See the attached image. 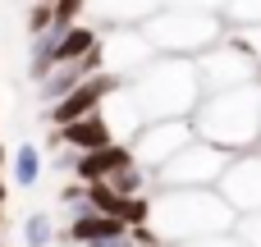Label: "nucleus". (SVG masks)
<instances>
[{
    "label": "nucleus",
    "mask_w": 261,
    "mask_h": 247,
    "mask_svg": "<svg viewBox=\"0 0 261 247\" xmlns=\"http://www.w3.org/2000/svg\"><path fill=\"white\" fill-rule=\"evenodd\" d=\"M193 69H197V87L202 92H225V87H243V83H261V64L234 46L229 37H220L216 46L197 50L193 55Z\"/></svg>",
    "instance_id": "39448f33"
},
{
    "label": "nucleus",
    "mask_w": 261,
    "mask_h": 247,
    "mask_svg": "<svg viewBox=\"0 0 261 247\" xmlns=\"http://www.w3.org/2000/svg\"><path fill=\"white\" fill-rule=\"evenodd\" d=\"M23 243L28 247H46L50 243V215H28V225H23Z\"/></svg>",
    "instance_id": "aec40b11"
},
{
    "label": "nucleus",
    "mask_w": 261,
    "mask_h": 247,
    "mask_svg": "<svg viewBox=\"0 0 261 247\" xmlns=\"http://www.w3.org/2000/svg\"><path fill=\"white\" fill-rule=\"evenodd\" d=\"M0 170H5V147H0Z\"/></svg>",
    "instance_id": "b1692460"
},
{
    "label": "nucleus",
    "mask_w": 261,
    "mask_h": 247,
    "mask_svg": "<svg viewBox=\"0 0 261 247\" xmlns=\"http://www.w3.org/2000/svg\"><path fill=\"white\" fill-rule=\"evenodd\" d=\"M234 238L243 247H261V211H248V215H234Z\"/></svg>",
    "instance_id": "a211bd4d"
},
{
    "label": "nucleus",
    "mask_w": 261,
    "mask_h": 247,
    "mask_svg": "<svg viewBox=\"0 0 261 247\" xmlns=\"http://www.w3.org/2000/svg\"><path fill=\"white\" fill-rule=\"evenodd\" d=\"M174 247H243L234 234H211V238H193V243H174Z\"/></svg>",
    "instance_id": "4be33fe9"
},
{
    "label": "nucleus",
    "mask_w": 261,
    "mask_h": 247,
    "mask_svg": "<svg viewBox=\"0 0 261 247\" xmlns=\"http://www.w3.org/2000/svg\"><path fill=\"white\" fill-rule=\"evenodd\" d=\"M193 138H197V133H193L188 119H147V124L128 138V151H133V160L151 174V170H161L170 156H179Z\"/></svg>",
    "instance_id": "0eeeda50"
},
{
    "label": "nucleus",
    "mask_w": 261,
    "mask_h": 247,
    "mask_svg": "<svg viewBox=\"0 0 261 247\" xmlns=\"http://www.w3.org/2000/svg\"><path fill=\"white\" fill-rule=\"evenodd\" d=\"M142 229L156 238V247H174L211 238V234H229L234 211L216 188H161L156 197H147Z\"/></svg>",
    "instance_id": "f257e3e1"
},
{
    "label": "nucleus",
    "mask_w": 261,
    "mask_h": 247,
    "mask_svg": "<svg viewBox=\"0 0 261 247\" xmlns=\"http://www.w3.org/2000/svg\"><path fill=\"white\" fill-rule=\"evenodd\" d=\"M119 87V78H110V73H92V78H83L78 87H69L60 101H50V115H46V124H69V119H83V115H92V110H101V101L110 96Z\"/></svg>",
    "instance_id": "9d476101"
},
{
    "label": "nucleus",
    "mask_w": 261,
    "mask_h": 247,
    "mask_svg": "<svg viewBox=\"0 0 261 247\" xmlns=\"http://www.w3.org/2000/svg\"><path fill=\"white\" fill-rule=\"evenodd\" d=\"M225 37H229L234 46H243V50L261 64V23H229V28H225Z\"/></svg>",
    "instance_id": "f3484780"
},
{
    "label": "nucleus",
    "mask_w": 261,
    "mask_h": 247,
    "mask_svg": "<svg viewBox=\"0 0 261 247\" xmlns=\"http://www.w3.org/2000/svg\"><path fill=\"white\" fill-rule=\"evenodd\" d=\"M161 5H174V9H225V0H161Z\"/></svg>",
    "instance_id": "5701e85b"
},
{
    "label": "nucleus",
    "mask_w": 261,
    "mask_h": 247,
    "mask_svg": "<svg viewBox=\"0 0 261 247\" xmlns=\"http://www.w3.org/2000/svg\"><path fill=\"white\" fill-rule=\"evenodd\" d=\"M96 55H101V73L128 83L156 50H151V41L142 37V28L128 23V28H101V37H96Z\"/></svg>",
    "instance_id": "6e6552de"
},
{
    "label": "nucleus",
    "mask_w": 261,
    "mask_h": 247,
    "mask_svg": "<svg viewBox=\"0 0 261 247\" xmlns=\"http://www.w3.org/2000/svg\"><path fill=\"white\" fill-rule=\"evenodd\" d=\"M41 179V151L32 147V142H23L18 151H14V183L18 188H32Z\"/></svg>",
    "instance_id": "dca6fc26"
},
{
    "label": "nucleus",
    "mask_w": 261,
    "mask_h": 247,
    "mask_svg": "<svg viewBox=\"0 0 261 247\" xmlns=\"http://www.w3.org/2000/svg\"><path fill=\"white\" fill-rule=\"evenodd\" d=\"M193 133L229 156L239 151H257L261 147V83L243 87H225V92H202L193 115H188Z\"/></svg>",
    "instance_id": "f03ea898"
},
{
    "label": "nucleus",
    "mask_w": 261,
    "mask_h": 247,
    "mask_svg": "<svg viewBox=\"0 0 261 247\" xmlns=\"http://www.w3.org/2000/svg\"><path fill=\"white\" fill-rule=\"evenodd\" d=\"M101 119H106V128H110V138H115V142H128V138L142 128V115H138V105H133V96H128V87H124V83L101 101Z\"/></svg>",
    "instance_id": "ddd939ff"
},
{
    "label": "nucleus",
    "mask_w": 261,
    "mask_h": 247,
    "mask_svg": "<svg viewBox=\"0 0 261 247\" xmlns=\"http://www.w3.org/2000/svg\"><path fill=\"white\" fill-rule=\"evenodd\" d=\"M128 165H133V151H128V142H106V147H96V151H83V156L73 160V170H78V179H83V183L110 179V174H119V170H128Z\"/></svg>",
    "instance_id": "9b49d317"
},
{
    "label": "nucleus",
    "mask_w": 261,
    "mask_h": 247,
    "mask_svg": "<svg viewBox=\"0 0 261 247\" xmlns=\"http://www.w3.org/2000/svg\"><path fill=\"white\" fill-rule=\"evenodd\" d=\"M41 28H50V0H37V5H32V14H28V32L37 37Z\"/></svg>",
    "instance_id": "412c9836"
},
{
    "label": "nucleus",
    "mask_w": 261,
    "mask_h": 247,
    "mask_svg": "<svg viewBox=\"0 0 261 247\" xmlns=\"http://www.w3.org/2000/svg\"><path fill=\"white\" fill-rule=\"evenodd\" d=\"M142 37L151 41V50L156 55H197V50H206V46H216L220 37H225V14H216V9H174V5H161V9H151L142 23Z\"/></svg>",
    "instance_id": "20e7f679"
},
{
    "label": "nucleus",
    "mask_w": 261,
    "mask_h": 247,
    "mask_svg": "<svg viewBox=\"0 0 261 247\" xmlns=\"http://www.w3.org/2000/svg\"><path fill=\"white\" fill-rule=\"evenodd\" d=\"M96 37H101L96 23H69L60 32V41L50 46V64H64V60H78V55L96 50Z\"/></svg>",
    "instance_id": "2eb2a0df"
},
{
    "label": "nucleus",
    "mask_w": 261,
    "mask_h": 247,
    "mask_svg": "<svg viewBox=\"0 0 261 247\" xmlns=\"http://www.w3.org/2000/svg\"><path fill=\"white\" fill-rule=\"evenodd\" d=\"M60 142L69 147V151H96V147H106V142H115L110 138V128H106V119H101V110H92V115H83V119H69V124H60Z\"/></svg>",
    "instance_id": "4468645a"
},
{
    "label": "nucleus",
    "mask_w": 261,
    "mask_h": 247,
    "mask_svg": "<svg viewBox=\"0 0 261 247\" xmlns=\"http://www.w3.org/2000/svg\"><path fill=\"white\" fill-rule=\"evenodd\" d=\"M124 87H128L142 124L147 119H188L197 96H202L197 69H193L188 55H151Z\"/></svg>",
    "instance_id": "7ed1b4c3"
},
{
    "label": "nucleus",
    "mask_w": 261,
    "mask_h": 247,
    "mask_svg": "<svg viewBox=\"0 0 261 247\" xmlns=\"http://www.w3.org/2000/svg\"><path fill=\"white\" fill-rule=\"evenodd\" d=\"M216 193L229 202L234 215L261 211V151H239V156H229V165H225L220 179H216Z\"/></svg>",
    "instance_id": "1a4fd4ad"
},
{
    "label": "nucleus",
    "mask_w": 261,
    "mask_h": 247,
    "mask_svg": "<svg viewBox=\"0 0 261 247\" xmlns=\"http://www.w3.org/2000/svg\"><path fill=\"white\" fill-rule=\"evenodd\" d=\"M257 151H261V147H257Z\"/></svg>",
    "instance_id": "393cba45"
},
{
    "label": "nucleus",
    "mask_w": 261,
    "mask_h": 247,
    "mask_svg": "<svg viewBox=\"0 0 261 247\" xmlns=\"http://www.w3.org/2000/svg\"><path fill=\"white\" fill-rule=\"evenodd\" d=\"M225 165H229V151L193 138L179 156H170L161 170H151V179L161 188H216V179H220Z\"/></svg>",
    "instance_id": "423d86ee"
},
{
    "label": "nucleus",
    "mask_w": 261,
    "mask_h": 247,
    "mask_svg": "<svg viewBox=\"0 0 261 247\" xmlns=\"http://www.w3.org/2000/svg\"><path fill=\"white\" fill-rule=\"evenodd\" d=\"M225 23H261V0H225Z\"/></svg>",
    "instance_id": "6ab92c4d"
},
{
    "label": "nucleus",
    "mask_w": 261,
    "mask_h": 247,
    "mask_svg": "<svg viewBox=\"0 0 261 247\" xmlns=\"http://www.w3.org/2000/svg\"><path fill=\"white\" fill-rule=\"evenodd\" d=\"M83 9L96 18V28H128L161 9V0H83Z\"/></svg>",
    "instance_id": "f8f14e48"
}]
</instances>
